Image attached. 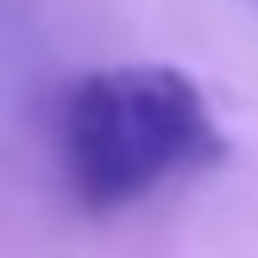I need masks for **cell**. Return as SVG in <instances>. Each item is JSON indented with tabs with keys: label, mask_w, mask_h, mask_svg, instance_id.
Masks as SVG:
<instances>
[{
	"label": "cell",
	"mask_w": 258,
	"mask_h": 258,
	"mask_svg": "<svg viewBox=\"0 0 258 258\" xmlns=\"http://www.w3.org/2000/svg\"><path fill=\"white\" fill-rule=\"evenodd\" d=\"M50 151L82 214H120L227 158L196 76L170 63H107L70 76L50 101Z\"/></svg>",
	"instance_id": "6da1fadb"
}]
</instances>
